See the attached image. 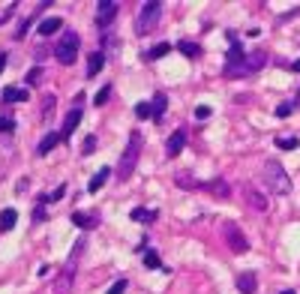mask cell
<instances>
[{
    "instance_id": "cell-1",
    "label": "cell",
    "mask_w": 300,
    "mask_h": 294,
    "mask_svg": "<svg viewBox=\"0 0 300 294\" xmlns=\"http://www.w3.org/2000/svg\"><path fill=\"white\" fill-rule=\"evenodd\" d=\"M264 186L270 189V195H288L291 192V177L282 168L279 159H267L264 162Z\"/></svg>"
},
{
    "instance_id": "cell-2",
    "label": "cell",
    "mask_w": 300,
    "mask_h": 294,
    "mask_svg": "<svg viewBox=\"0 0 300 294\" xmlns=\"http://www.w3.org/2000/svg\"><path fill=\"white\" fill-rule=\"evenodd\" d=\"M141 147H144L141 132H132L129 141H126V150H123V156H120V162H117V180H120V183H126V180L132 177L135 165H138V156H141Z\"/></svg>"
},
{
    "instance_id": "cell-3",
    "label": "cell",
    "mask_w": 300,
    "mask_h": 294,
    "mask_svg": "<svg viewBox=\"0 0 300 294\" xmlns=\"http://www.w3.org/2000/svg\"><path fill=\"white\" fill-rule=\"evenodd\" d=\"M81 252H84V240H78V243L72 246V252H69V258H66V264H63V270H60V276L54 279L51 294H69L72 291V279H75V267H78Z\"/></svg>"
},
{
    "instance_id": "cell-4",
    "label": "cell",
    "mask_w": 300,
    "mask_h": 294,
    "mask_svg": "<svg viewBox=\"0 0 300 294\" xmlns=\"http://www.w3.org/2000/svg\"><path fill=\"white\" fill-rule=\"evenodd\" d=\"M78 45H81V36L75 30H66L60 33V39L54 42V57L60 66H72L78 60Z\"/></svg>"
},
{
    "instance_id": "cell-5",
    "label": "cell",
    "mask_w": 300,
    "mask_h": 294,
    "mask_svg": "<svg viewBox=\"0 0 300 294\" xmlns=\"http://www.w3.org/2000/svg\"><path fill=\"white\" fill-rule=\"evenodd\" d=\"M159 18H162V3H159V0L144 3V6H141V12H138V21H135V33H138V36L150 33L156 24H159Z\"/></svg>"
},
{
    "instance_id": "cell-6",
    "label": "cell",
    "mask_w": 300,
    "mask_h": 294,
    "mask_svg": "<svg viewBox=\"0 0 300 294\" xmlns=\"http://www.w3.org/2000/svg\"><path fill=\"white\" fill-rule=\"evenodd\" d=\"M222 240L228 243V249L237 252V255L249 252V240H246V234L240 231V225H234V222H222Z\"/></svg>"
},
{
    "instance_id": "cell-7",
    "label": "cell",
    "mask_w": 300,
    "mask_h": 294,
    "mask_svg": "<svg viewBox=\"0 0 300 294\" xmlns=\"http://www.w3.org/2000/svg\"><path fill=\"white\" fill-rule=\"evenodd\" d=\"M267 63V54L264 51H252L243 63L237 66V69H225V75H246V72H258L261 66Z\"/></svg>"
},
{
    "instance_id": "cell-8",
    "label": "cell",
    "mask_w": 300,
    "mask_h": 294,
    "mask_svg": "<svg viewBox=\"0 0 300 294\" xmlns=\"http://www.w3.org/2000/svg\"><path fill=\"white\" fill-rule=\"evenodd\" d=\"M117 9H120V3H117V0H102L99 6H96V24H99V27H108V24L114 21Z\"/></svg>"
},
{
    "instance_id": "cell-9",
    "label": "cell",
    "mask_w": 300,
    "mask_h": 294,
    "mask_svg": "<svg viewBox=\"0 0 300 294\" xmlns=\"http://www.w3.org/2000/svg\"><path fill=\"white\" fill-rule=\"evenodd\" d=\"M228 42H231V48H228V57H225V69H237V66L246 60V54H243V48H240V42H237L234 33H228Z\"/></svg>"
},
{
    "instance_id": "cell-10",
    "label": "cell",
    "mask_w": 300,
    "mask_h": 294,
    "mask_svg": "<svg viewBox=\"0 0 300 294\" xmlns=\"http://www.w3.org/2000/svg\"><path fill=\"white\" fill-rule=\"evenodd\" d=\"M243 198H246V204H249L255 213H264V210H267V198L261 195L255 186H249V183H246V186H243Z\"/></svg>"
},
{
    "instance_id": "cell-11",
    "label": "cell",
    "mask_w": 300,
    "mask_h": 294,
    "mask_svg": "<svg viewBox=\"0 0 300 294\" xmlns=\"http://www.w3.org/2000/svg\"><path fill=\"white\" fill-rule=\"evenodd\" d=\"M183 147H186V129H174V135L165 141V153L168 156H177Z\"/></svg>"
},
{
    "instance_id": "cell-12",
    "label": "cell",
    "mask_w": 300,
    "mask_h": 294,
    "mask_svg": "<svg viewBox=\"0 0 300 294\" xmlns=\"http://www.w3.org/2000/svg\"><path fill=\"white\" fill-rule=\"evenodd\" d=\"M204 189L210 192V195H216V198H228L231 195V186L222 180V177H213V180H204Z\"/></svg>"
},
{
    "instance_id": "cell-13",
    "label": "cell",
    "mask_w": 300,
    "mask_h": 294,
    "mask_svg": "<svg viewBox=\"0 0 300 294\" xmlns=\"http://www.w3.org/2000/svg\"><path fill=\"white\" fill-rule=\"evenodd\" d=\"M255 288H258V279H255V273H252V270L237 273V291H240V294H252Z\"/></svg>"
},
{
    "instance_id": "cell-14",
    "label": "cell",
    "mask_w": 300,
    "mask_h": 294,
    "mask_svg": "<svg viewBox=\"0 0 300 294\" xmlns=\"http://www.w3.org/2000/svg\"><path fill=\"white\" fill-rule=\"evenodd\" d=\"M60 141H63V135H60V132H48V135L39 141V147H36V156H48V153H51V150H54Z\"/></svg>"
},
{
    "instance_id": "cell-15",
    "label": "cell",
    "mask_w": 300,
    "mask_h": 294,
    "mask_svg": "<svg viewBox=\"0 0 300 294\" xmlns=\"http://www.w3.org/2000/svg\"><path fill=\"white\" fill-rule=\"evenodd\" d=\"M72 222H75L78 228L90 231V228H96V225H99V216H96V213H84V210H75V213H72Z\"/></svg>"
},
{
    "instance_id": "cell-16",
    "label": "cell",
    "mask_w": 300,
    "mask_h": 294,
    "mask_svg": "<svg viewBox=\"0 0 300 294\" xmlns=\"http://www.w3.org/2000/svg\"><path fill=\"white\" fill-rule=\"evenodd\" d=\"M78 123H81V105H75V108L66 114V120H63V132H60V135H63V138H69L72 132L78 129Z\"/></svg>"
},
{
    "instance_id": "cell-17",
    "label": "cell",
    "mask_w": 300,
    "mask_h": 294,
    "mask_svg": "<svg viewBox=\"0 0 300 294\" xmlns=\"http://www.w3.org/2000/svg\"><path fill=\"white\" fill-rule=\"evenodd\" d=\"M60 27H63V18L51 15V18H45V21H42V24L36 27V33H39V36H54V33L60 30Z\"/></svg>"
},
{
    "instance_id": "cell-18",
    "label": "cell",
    "mask_w": 300,
    "mask_h": 294,
    "mask_svg": "<svg viewBox=\"0 0 300 294\" xmlns=\"http://www.w3.org/2000/svg\"><path fill=\"white\" fill-rule=\"evenodd\" d=\"M174 183H177V186H183V189H204V180H195L189 171L174 174Z\"/></svg>"
},
{
    "instance_id": "cell-19",
    "label": "cell",
    "mask_w": 300,
    "mask_h": 294,
    "mask_svg": "<svg viewBox=\"0 0 300 294\" xmlns=\"http://www.w3.org/2000/svg\"><path fill=\"white\" fill-rule=\"evenodd\" d=\"M108 177H111V168H105V165H102L99 171L90 177V183H87V192H99L102 186H105V180H108Z\"/></svg>"
},
{
    "instance_id": "cell-20",
    "label": "cell",
    "mask_w": 300,
    "mask_h": 294,
    "mask_svg": "<svg viewBox=\"0 0 300 294\" xmlns=\"http://www.w3.org/2000/svg\"><path fill=\"white\" fill-rule=\"evenodd\" d=\"M15 222H18V210H15V207L0 210V231H12L15 228Z\"/></svg>"
},
{
    "instance_id": "cell-21",
    "label": "cell",
    "mask_w": 300,
    "mask_h": 294,
    "mask_svg": "<svg viewBox=\"0 0 300 294\" xmlns=\"http://www.w3.org/2000/svg\"><path fill=\"white\" fill-rule=\"evenodd\" d=\"M165 108H168V96H165V93H156L153 102H150V117H153V120H159V117L165 114Z\"/></svg>"
},
{
    "instance_id": "cell-22",
    "label": "cell",
    "mask_w": 300,
    "mask_h": 294,
    "mask_svg": "<svg viewBox=\"0 0 300 294\" xmlns=\"http://www.w3.org/2000/svg\"><path fill=\"white\" fill-rule=\"evenodd\" d=\"M27 96H30V93H27L24 87H6V90L0 93L3 102H27Z\"/></svg>"
},
{
    "instance_id": "cell-23",
    "label": "cell",
    "mask_w": 300,
    "mask_h": 294,
    "mask_svg": "<svg viewBox=\"0 0 300 294\" xmlns=\"http://www.w3.org/2000/svg\"><path fill=\"white\" fill-rule=\"evenodd\" d=\"M102 66H105V51H93V54H87V75H90V78L99 72Z\"/></svg>"
},
{
    "instance_id": "cell-24",
    "label": "cell",
    "mask_w": 300,
    "mask_h": 294,
    "mask_svg": "<svg viewBox=\"0 0 300 294\" xmlns=\"http://www.w3.org/2000/svg\"><path fill=\"white\" fill-rule=\"evenodd\" d=\"M177 51H180V54H186L189 60H195V57L201 54V48L195 45V42H189V39H180V42H177Z\"/></svg>"
},
{
    "instance_id": "cell-25",
    "label": "cell",
    "mask_w": 300,
    "mask_h": 294,
    "mask_svg": "<svg viewBox=\"0 0 300 294\" xmlns=\"http://www.w3.org/2000/svg\"><path fill=\"white\" fill-rule=\"evenodd\" d=\"M168 51H171V42H159L150 51H144V60H159V57H165Z\"/></svg>"
},
{
    "instance_id": "cell-26",
    "label": "cell",
    "mask_w": 300,
    "mask_h": 294,
    "mask_svg": "<svg viewBox=\"0 0 300 294\" xmlns=\"http://www.w3.org/2000/svg\"><path fill=\"white\" fill-rule=\"evenodd\" d=\"M276 147H279V150H297L300 138L297 135H282V138H276Z\"/></svg>"
},
{
    "instance_id": "cell-27",
    "label": "cell",
    "mask_w": 300,
    "mask_h": 294,
    "mask_svg": "<svg viewBox=\"0 0 300 294\" xmlns=\"http://www.w3.org/2000/svg\"><path fill=\"white\" fill-rule=\"evenodd\" d=\"M156 216H159L156 210H144V207H135V210H132V219H135V222H153Z\"/></svg>"
},
{
    "instance_id": "cell-28",
    "label": "cell",
    "mask_w": 300,
    "mask_h": 294,
    "mask_svg": "<svg viewBox=\"0 0 300 294\" xmlns=\"http://www.w3.org/2000/svg\"><path fill=\"white\" fill-rule=\"evenodd\" d=\"M57 105V99H54V93H45L42 96V117H48V111Z\"/></svg>"
},
{
    "instance_id": "cell-29",
    "label": "cell",
    "mask_w": 300,
    "mask_h": 294,
    "mask_svg": "<svg viewBox=\"0 0 300 294\" xmlns=\"http://www.w3.org/2000/svg\"><path fill=\"white\" fill-rule=\"evenodd\" d=\"M135 117H138V120H147V117H150V102H138V105H135Z\"/></svg>"
},
{
    "instance_id": "cell-30",
    "label": "cell",
    "mask_w": 300,
    "mask_h": 294,
    "mask_svg": "<svg viewBox=\"0 0 300 294\" xmlns=\"http://www.w3.org/2000/svg\"><path fill=\"white\" fill-rule=\"evenodd\" d=\"M144 267H150V270H153V267H162V262H159V255H156L153 249H150V252H144Z\"/></svg>"
},
{
    "instance_id": "cell-31",
    "label": "cell",
    "mask_w": 300,
    "mask_h": 294,
    "mask_svg": "<svg viewBox=\"0 0 300 294\" xmlns=\"http://www.w3.org/2000/svg\"><path fill=\"white\" fill-rule=\"evenodd\" d=\"M108 96H111V84H102V90L99 93H96V99H93V102H96V105H105V102H108Z\"/></svg>"
},
{
    "instance_id": "cell-32",
    "label": "cell",
    "mask_w": 300,
    "mask_h": 294,
    "mask_svg": "<svg viewBox=\"0 0 300 294\" xmlns=\"http://www.w3.org/2000/svg\"><path fill=\"white\" fill-rule=\"evenodd\" d=\"M45 204H48V198H45V195H42V198H39V201H36L34 219H39V222H42V219H45Z\"/></svg>"
},
{
    "instance_id": "cell-33",
    "label": "cell",
    "mask_w": 300,
    "mask_h": 294,
    "mask_svg": "<svg viewBox=\"0 0 300 294\" xmlns=\"http://www.w3.org/2000/svg\"><path fill=\"white\" fill-rule=\"evenodd\" d=\"M81 150H84V156H90V153L96 150V135H87V138H84V147H81Z\"/></svg>"
},
{
    "instance_id": "cell-34",
    "label": "cell",
    "mask_w": 300,
    "mask_h": 294,
    "mask_svg": "<svg viewBox=\"0 0 300 294\" xmlns=\"http://www.w3.org/2000/svg\"><path fill=\"white\" fill-rule=\"evenodd\" d=\"M291 111H294V102H282V105L276 108V117H288Z\"/></svg>"
},
{
    "instance_id": "cell-35",
    "label": "cell",
    "mask_w": 300,
    "mask_h": 294,
    "mask_svg": "<svg viewBox=\"0 0 300 294\" xmlns=\"http://www.w3.org/2000/svg\"><path fill=\"white\" fill-rule=\"evenodd\" d=\"M39 78H42V66H34V69L27 72V78H24V81H27V84H36Z\"/></svg>"
},
{
    "instance_id": "cell-36",
    "label": "cell",
    "mask_w": 300,
    "mask_h": 294,
    "mask_svg": "<svg viewBox=\"0 0 300 294\" xmlns=\"http://www.w3.org/2000/svg\"><path fill=\"white\" fill-rule=\"evenodd\" d=\"M123 291H126V279H117V282H111V288L105 294H123Z\"/></svg>"
},
{
    "instance_id": "cell-37",
    "label": "cell",
    "mask_w": 300,
    "mask_h": 294,
    "mask_svg": "<svg viewBox=\"0 0 300 294\" xmlns=\"http://www.w3.org/2000/svg\"><path fill=\"white\" fill-rule=\"evenodd\" d=\"M15 129V120L12 117H0V132H12Z\"/></svg>"
},
{
    "instance_id": "cell-38",
    "label": "cell",
    "mask_w": 300,
    "mask_h": 294,
    "mask_svg": "<svg viewBox=\"0 0 300 294\" xmlns=\"http://www.w3.org/2000/svg\"><path fill=\"white\" fill-rule=\"evenodd\" d=\"M207 117H210V108H207V105L195 108V120H207Z\"/></svg>"
},
{
    "instance_id": "cell-39",
    "label": "cell",
    "mask_w": 300,
    "mask_h": 294,
    "mask_svg": "<svg viewBox=\"0 0 300 294\" xmlns=\"http://www.w3.org/2000/svg\"><path fill=\"white\" fill-rule=\"evenodd\" d=\"M63 195H66V186H57L51 195H45V198H48V201H57V198H63Z\"/></svg>"
},
{
    "instance_id": "cell-40",
    "label": "cell",
    "mask_w": 300,
    "mask_h": 294,
    "mask_svg": "<svg viewBox=\"0 0 300 294\" xmlns=\"http://www.w3.org/2000/svg\"><path fill=\"white\" fill-rule=\"evenodd\" d=\"M12 12H15V3H9V6H6V9L0 12V24H3L6 18H12Z\"/></svg>"
},
{
    "instance_id": "cell-41",
    "label": "cell",
    "mask_w": 300,
    "mask_h": 294,
    "mask_svg": "<svg viewBox=\"0 0 300 294\" xmlns=\"http://www.w3.org/2000/svg\"><path fill=\"white\" fill-rule=\"evenodd\" d=\"M6 57H9V54H3V51H0V72H3V66H6Z\"/></svg>"
},
{
    "instance_id": "cell-42",
    "label": "cell",
    "mask_w": 300,
    "mask_h": 294,
    "mask_svg": "<svg viewBox=\"0 0 300 294\" xmlns=\"http://www.w3.org/2000/svg\"><path fill=\"white\" fill-rule=\"evenodd\" d=\"M291 69H294V72H300V60H294V63H291Z\"/></svg>"
},
{
    "instance_id": "cell-43",
    "label": "cell",
    "mask_w": 300,
    "mask_h": 294,
    "mask_svg": "<svg viewBox=\"0 0 300 294\" xmlns=\"http://www.w3.org/2000/svg\"><path fill=\"white\" fill-rule=\"evenodd\" d=\"M279 294H297V291H291V288H285V291H279Z\"/></svg>"
}]
</instances>
